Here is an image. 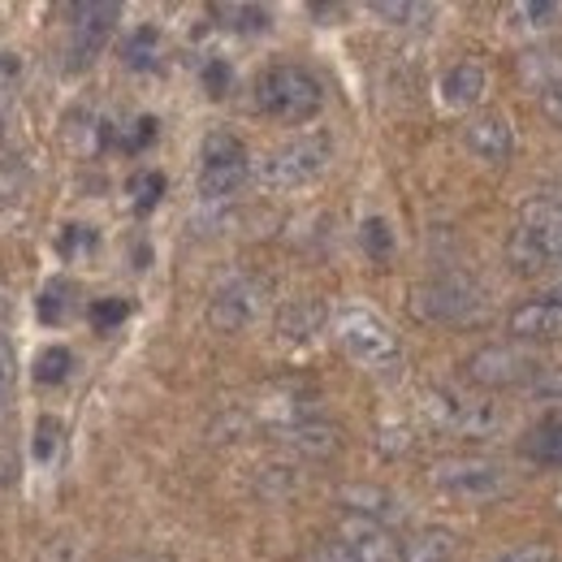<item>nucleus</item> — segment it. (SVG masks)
Instances as JSON below:
<instances>
[{
    "mask_svg": "<svg viewBox=\"0 0 562 562\" xmlns=\"http://www.w3.org/2000/svg\"><path fill=\"white\" fill-rule=\"evenodd\" d=\"M463 143L476 160L485 165H506L515 156V126L502 117V113H476L468 126H463Z\"/></svg>",
    "mask_w": 562,
    "mask_h": 562,
    "instance_id": "obj_12",
    "label": "nucleus"
},
{
    "mask_svg": "<svg viewBox=\"0 0 562 562\" xmlns=\"http://www.w3.org/2000/svg\"><path fill=\"white\" fill-rule=\"evenodd\" d=\"M281 441L303 450V454H312V459H325V454L338 450V428H329V424L321 420H299L290 424V428H281Z\"/></svg>",
    "mask_w": 562,
    "mask_h": 562,
    "instance_id": "obj_17",
    "label": "nucleus"
},
{
    "mask_svg": "<svg viewBox=\"0 0 562 562\" xmlns=\"http://www.w3.org/2000/svg\"><path fill=\"white\" fill-rule=\"evenodd\" d=\"M204 82H209V95H225V87H229V70H225L221 61H209V66H204Z\"/></svg>",
    "mask_w": 562,
    "mask_h": 562,
    "instance_id": "obj_34",
    "label": "nucleus"
},
{
    "mask_svg": "<svg viewBox=\"0 0 562 562\" xmlns=\"http://www.w3.org/2000/svg\"><path fill=\"white\" fill-rule=\"evenodd\" d=\"M338 546L355 562H403V546L394 541V532L381 528V524H372V519H359V515H342Z\"/></svg>",
    "mask_w": 562,
    "mask_h": 562,
    "instance_id": "obj_11",
    "label": "nucleus"
},
{
    "mask_svg": "<svg viewBox=\"0 0 562 562\" xmlns=\"http://www.w3.org/2000/svg\"><path fill=\"white\" fill-rule=\"evenodd\" d=\"M325 329V303L321 299H290L278 316V334L285 342H312Z\"/></svg>",
    "mask_w": 562,
    "mask_h": 562,
    "instance_id": "obj_16",
    "label": "nucleus"
},
{
    "mask_svg": "<svg viewBox=\"0 0 562 562\" xmlns=\"http://www.w3.org/2000/svg\"><path fill=\"white\" fill-rule=\"evenodd\" d=\"M329 156H334V143L329 135H299V139L281 143L269 156H260L256 165V182L265 191H299L307 182H316L325 169H329Z\"/></svg>",
    "mask_w": 562,
    "mask_h": 562,
    "instance_id": "obj_1",
    "label": "nucleus"
},
{
    "mask_svg": "<svg viewBox=\"0 0 562 562\" xmlns=\"http://www.w3.org/2000/svg\"><path fill=\"white\" fill-rule=\"evenodd\" d=\"M160 191H165V178H160V173H139V178H131V195H135L139 209H151V204L160 200Z\"/></svg>",
    "mask_w": 562,
    "mask_h": 562,
    "instance_id": "obj_30",
    "label": "nucleus"
},
{
    "mask_svg": "<svg viewBox=\"0 0 562 562\" xmlns=\"http://www.w3.org/2000/svg\"><path fill=\"white\" fill-rule=\"evenodd\" d=\"M532 390H537L541 398H562V368H546V372L532 381Z\"/></svg>",
    "mask_w": 562,
    "mask_h": 562,
    "instance_id": "obj_33",
    "label": "nucleus"
},
{
    "mask_svg": "<svg viewBox=\"0 0 562 562\" xmlns=\"http://www.w3.org/2000/svg\"><path fill=\"white\" fill-rule=\"evenodd\" d=\"M9 424V403H4V394H0V428Z\"/></svg>",
    "mask_w": 562,
    "mask_h": 562,
    "instance_id": "obj_39",
    "label": "nucleus"
},
{
    "mask_svg": "<svg viewBox=\"0 0 562 562\" xmlns=\"http://www.w3.org/2000/svg\"><path fill=\"white\" fill-rule=\"evenodd\" d=\"M546 372V363L537 355H528L524 347H481L476 355H468L463 376L485 385V390H506V385H532Z\"/></svg>",
    "mask_w": 562,
    "mask_h": 562,
    "instance_id": "obj_6",
    "label": "nucleus"
},
{
    "mask_svg": "<svg viewBox=\"0 0 562 562\" xmlns=\"http://www.w3.org/2000/svg\"><path fill=\"white\" fill-rule=\"evenodd\" d=\"M506 329H510V338H519V342H546V338H559L562 303L559 299H550V294L528 299V303H519V307L510 312Z\"/></svg>",
    "mask_w": 562,
    "mask_h": 562,
    "instance_id": "obj_13",
    "label": "nucleus"
},
{
    "mask_svg": "<svg viewBox=\"0 0 562 562\" xmlns=\"http://www.w3.org/2000/svg\"><path fill=\"white\" fill-rule=\"evenodd\" d=\"M247 178H251V156H247L243 139L229 135V131H212L204 139V151H200V195L209 204H221Z\"/></svg>",
    "mask_w": 562,
    "mask_h": 562,
    "instance_id": "obj_3",
    "label": "nucleus"
},
{
    "mask_svg": "<svg viewBox=\"0 0 562 562\" xmlns=\"http://www.w3.org/2000/svg\"><path fill=\"white\" fill-rule=\"evenodd\" d=\"M424 412L432 416V424L463 432V437H493L502 428V412L493 403H468V398H454L446 390H432L424 398Z\"/></svg>",
    "mask_w": 562,
    "mask_h": 562,
    "instance_id": "obj_9",
    "label": "nucleus"
},
{
    "mask_svg": "<svg viewBox=\"0 0 562 562\" xmlns=\"http://www.w3.org/2000/svg\"><path fill=\"white\" fill-rule=\"evenodd\" d=\"M338 342L355 363H368V368H385L390 359H398V338L390 334V325L363 307L338 316Z\"/></svg>",
    "mask_w": 562,
    "mask_h": 562,
    "instance_id": "obj_7",
    "label": "nucleus"
},
{
    "mask_svg": "<svg viewBox=\"0 0 562 562\" xmlns=\"http://www.w3.org/2000/svg\"><path fill=\"white\" fill-rule=\"evenodd\" d=\"M412 307L428 325H459L481 307V285L463 273H441V278L416 285Z\"/></svg>",
    "mask_w": 562,
    "mask_h": 562,
    "instance_id": "obj_4",
    "label": "nucleus"
},
{
    "mask_svg": "<svg viewBox=\"0 0 562 562\" xmlns=\"http://www.w3.org/2000/svg\"><path fill=\"white\" fill-rule=\"evenodd\" d=\"M497 562H554V550L541 541H528V546H515L510 554H502Z\"/></svg>",
    "mask_w": 562,
    "mask_h": 562,
    "instance_id": "obj_32",
    "label": "nucleus"
},
{
    "mask_svg": "<svg viewBox=\"0 0 562 562\" xmlns=\"http://www.w3.org/2000/svg\"><path fill=\"white\" fill-rule=\"evenodd\" d=\"M0 74H18V61H0Z\"/></svg>",
    "mask_w": 562,
    "mask_h": 562,
    "instance_id": "obj_41",
    "label": "nucleus"
},
{
    "mask_svg": "<svg viewBox=\"0 0 562 562\" xmlns=\"http://www.w3.org/2000/svg\"><path fill=\"white\" fill-rule=\"evenodd\" d=\"M363 251H368L372 260H390V251H394V234H390V225H385L381 216L363 221Z\"/></svg>",
    "mask_w": 562,
    "mask_h": 562,
    "instance_id": "obj_25",
    "label": "nucleus"
},
{
    "mask_svg": "<svg viewBox=\"0 0 562 562\" xmlns=\"http://www.w3.org/2000/svg\"><path fill=\"white\" fill-rule=\"evenodd\" d=\"M524 225H541V229H562V191H541L528 200Z\"/></svg>",
    "mask_w": 562,
    "mask_h": 562,
    "instance_id": "obj_22",
    "label": "nucleus"
},
{
    "mask_svg": "<svg viewBox=\"0 0 562 562\" xmlns=\"http://www.w3.org/2000/svg\"><path fill=\"white\" fill-rule=\"evenodd\" d=\"M9 381H13V355H9V342L0 338V394L9 390Z\"/></svg>",
    "mask_w": 562,
    "mask_h": 562,
    "instance_id": "obj_37",
    "label": "nucleus"
},
{
    "mask_svg": "<svg viewBox=\"0 0 562 562\" xmlns=\"http://www.w3.org/2000/svg\"><path fill=\"white\" fill-rule=\"evenodd\" d=\"M506 18L519 31H550L559 22V4L554 0H519V4L506 9Z\"/></svg>",
    "mask_w": 562,
    "mask_h": 562,
    "instance_id": "obj_20",
    "label": "nucleus"
},
{
    "mask_svg": "<svg viewBox=\"0 0 562 562\" xmlns=\"http://www.w3.org/2000/svg\"><path fill=\"white\" fill-rule=\"evenodd\" d=\"M212 13L229 31H265L269 26V9H260V4H216Z\"/></svg>",
    "mask_w": 562,
    "mask_h": 562,
    "instance_id": "obj_21",
    "label": "nucleus"
},
{
    "mask_svg": "<svg viewBox=\"0 0 562 562\" xmlns=\"http://www.w3.org/2000/svg\"><path fill=\"white\" fill-rule=\"evenodd\" d=\"M151 53H156V31H151V26H143V31L131 35V44H126V61H131V66H147V61H151Z\"/></svg>",
    "mask_w": 562,
    "mask_h": 562,
    "instance_id": "obj_31",
    "label": "nucleus"
},
{
    "mask_svg": "<svg viewBox=\"0 0 562 562\" xmlns=\"http://www.w3.org/2000/svg\"><path fill=\"white\" fill-rule=\"evenodd\" d=\"M126 316H131V303H122V299H95V303H91V325H95L100 334L117 329Z\"/></svg>",
    "mask_w": 562,
    "mask_h": 562,
    "instance_id": "obj_27",
    "label": "nucleus"
},
{
    "mask_svg": "<svg viewBox=\"0 0 562 562\" xmlns=\"http://www.w3.org/2000/svg\"><path fill=\"white\" fill-rule=\"evenodd\" d=\"M312 562H355V559L338 546V541H325V546L312 550Z\"/></svg>",
    "mask_w": 562,
    "mask_h": 562,
    "instance_id": "obj_35",
    "label": "nucleus"
},
{
    "mask_svg": "<svg viewBox=\"0 0 562 562\" xmlns=\"http://www.w3.org/2000/svg\"><path fill=\"white\" fill-rule=\"evenodd\" d=\"M432 485L450 497H468V502H490L510 490V472L493 459H441L432 468Z\"/></svg>",
    "mask_w": 562,
    "mask_h": 562,
    "instance_id": "obj_5",
    "label": "nucleus"
},
{
    "mask_svg": "<svg viewBox=\"0 0 562 562\" xmlns=\"http://www.w3.org/2000/svg\"><path fill=\"white\" fill-rule=\"evenodd\" d=\"M550 299H559V303H562V281L554 285V290H550Z\"/></svg>",
    "mask_w": 562,
    "mask_h": 562,
    "instance_id": "obj_42",
    "label": "nucleus"
},
{
    "mask_svg": "<svg viewBox=\"0 0 562 562\" xmlns=\"http://www.w3.org/2000/svg\"><path fill=\"white\" fill-rule=\"evenodd\" d=\"M74 368V355L66 347H48V351L35 359V381L40 385H57V381H66Z\"/></svg>",
    "mask_w": 562,
    "mask_h": 562,
    "instance_id": "obj_24",
    "label": "nucleus"
},
{
    "mask_svg": "<svg viewBox=\"0 0 562 562\" xmlns=\"http://www.w3.org/2000/svg\"><path fill=\"white\" fill-rule=\"evenodd\" d=\"M4 299H9V294H4V285H0V321L9 316V303H4Z\"/></svg>",
    "mask_w": 562,
    "mask_h": 562,
    "instance_id": "obj_40",
    "label": "nucleus"
},
{
    "mask_svg": "<svg viewBox=\"0 0 562 562\" xmlns=\"http://www.w3.org/2000/svg\"><path fill=\"white\" fill-rule=\"evenodd\" d=\"M139 562H160V559H139Z\"/></svg>",
    "mask_w": 562,
    "mask_h": 562,
    "instance_id": "obj_43",
    "label": "nucleus"
},
{
    "mask_svg": "<svg viewBox=\"0 0 562 562\" xmlns=\"http://www.w3.org/2000/svg\"><path fill=\"white\" fill-rule=\"evenodd\" d=\"M554 265L562 269V229H559V238H554Z\"/></svg>",
    "mask_w": 562,
    "mask_h": 562,
    "instance_id": "obj_38",
    "label": "nucleus"
},
{
    "mask_svg": "<svg viewBox=\"0 0 562 562\" xmlns=\"http://www.w3.org/2000/svg\"><path fill=\"white\" fill-rule=\"evenodd\" d=\"M265 312V281L256 278H234L225 281L209 303V325L216 334H243L260 321Z\"/></svg>",
    "mask_w": 562,
    "mask_h": 562,
    "instance_id": "obj_8",
    "label": "nucleus"
},
{
    "mask_svg": "<svg viewBox=\"0 0 562 562\" xmlns=\"http://www.w3.org/2000/svg\"><path fill=\"white\" fill-rule=\"evenodd\" d=\"M338 497H342L347 515L372 519V524H381V528H390V524H403V519H407L403 497H398V493H390V490H381V485H347Z\"/></svg>",
    "mask_w": 562,
    "mask_h": 562,
    "instance_id": "obj_14",
    "label": "nucleus"
},
{
    "mask_svg": "<svg viewBox=\"0 0 562 562\" xmlns=\"http://www.w3.org/2000/svg\"><path fill=\"white\" fill-rule=\"evenodd\" d=\"M256 104H260V113H269L278 122L303 126V122H312L321 113L325 91H321L316 74L303 70V66H273L256 82Z\"/></svg>",
    "mask_w": 562,
    "mask_h": 562,
    "instance_id": "obj_2",
    "label": "nucleus"
},
{
    "mask_svg": "<svg viewBox=\"0 0 562 562\" xmlns=\"http://www.w3.org/2000/svg\"><path fill=\"white\" fill-rule=\"evenodd\" d=\"M524 454L532 463L562 468V416H546L541 424H532L528 437H524Z\"/></svg>",
    "mask_w": 562,
    "mask_h": 562,
    "instance_id": "obj_18",
    "label": "nucleus"
},
{
    "mask_svg": "<svg viewBox=\"0 0 562 562\" xmlns=\"http://www.w3.org/2000/svg\"><path fill=\"white\" fill-rule=\"evenodd\" d=\"M454 550H459L454 532H446V528H424V532H416V537L403 546V562H454Z\"/></svg>",
    "mask_w": 562,
    "mask_h": 562,
    "instance_id": "obj_19",
    "label": "nucleus"
},
{
    "mask_svg": "<svg viewBox=\"0 0 562 562\" xmlns=\"http://www.w3.org/2000/svg\"><path fill=\"white\" fill-rule=\"evenodd\" d=\"M559 100H562V87H559Z\"/></svg>",
    "mask_w": 562,
    "mask_h": 562,
    "instance_id": "obj_44",
    "label": "nucleus"
},
{
    "mask_svg": "<svg viewBox=\"0 0 562 562\" xmlns=\"http://www.w3.org/2000/svg\"><path fill=\"white\" fill-rule=\"evenodd\" d=\"M66 294H70V285L66 281H53L48 290H44V299H40V316L44 321H66Z\"/></svg>",
    "mask_w": 562,
    "mask_h": 562,
    "instance_id": "obj_29",
    "label": "nucleus"
},
{
    "mask_svg": "<svg viewBox=\"0 0 562 562\" xmlns=\"http://www.w3.org/2000/svg\"><path fill=\"white\" fill-rule=\"evenodd\" d=\"M57 450H61V424L53 420V416H44V420L35 424V459L40 463H53Z\"/></svg>",
    "mask_w": 562,
    "mask_h": 562,
    "instance_id": "obj_28",
    "label": "nucleus"
},
{
    "mask_svg": "<svg viewBox=\"0 0 562 562\" xmlns=\"http://www.w3.org/2000/svg\"><path fill=\"white\" fill-rule=\"evenodd\" d=\"M485 87H490V74L481 61H454L450 70L441 74V100L450 104V109H476L481 104V95H485Z\"/></svg>",
    "mask_w": 562,
    "mask_h": 562,
    "instance_id": "obj_15",
    "label": "nucleus"
},
{
    "mask_svg": "<svg viewBox=\"0 0 562 562\" xmlns=\"http://www.w3.org/2000/svg\"><path fill=\"white\" fill-rule=\"evenodd\" d=\"M35 562H87V550H82V541H74V537H48V541L40 546Z\"/></svg>",
    "mask_w": 562,
    "mask_h": 562,
    "instance_id": "obj_26",
    "label": "nucleus"
},
{
    "mask_svg": "<svg viewBox=\"0 0 562 562\" xmlns=\"http://www.w3.org/2000/svg\"><path fill=\"white\" fill-rule=\"evenodd\" d=\"M372 13L385 18L390 26H416L420 18H432V4H416V0H376Z\"/></svg>",
    "mask_w": 562,
    "mask_h": 562,
    "instance_id": "obj_23",
    "label": "nucleus"
},
{
    "mask_svg": "<svg viewBox=\"0 0 562 562\" xmlns=\"http://www.w3.org/2000/svg\"><path fill=\"white\" fill-rule=\"evenodd\" d=\"M74 66H91L95 53L109 44L117 18H122V4H109V0H87V4H74Z\"/></svg>",
    "mask_w": 562,
    "mask_h": 562,
    "instance_id": "obj_10",
    "label": "nucleus"
},
{
    "mask_svg": "<svg viewBox=\"0 0 562 562\" xmlns=\"http://www.w3.org/2000/svg\"><path fill=\"white\" fill-rule=\"evenodd\" d=\"M13 481H18V459H13V450L0 446V490H9Z\"/></svg>",
    "mask_w": 562,
    "mask_h": 562,
    "instance_id": "obj_36",
    "label": "nucleus"
}]
</instances>
